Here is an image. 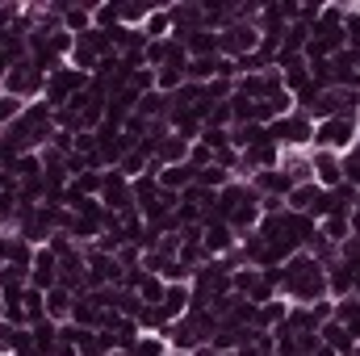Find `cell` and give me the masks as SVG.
Returning <instances> with one entry per match:
<instances>
[{
  "mask_svg": "<svg viewBox=\"0 0 360 356\" xmlns=\"http://www.w3.org/2000/svg\"><path fill=\"white\" fill-rule=\"evenodd\" d=\"M269 139L281 151H310V147H314V117L302 113V109H293V113H285V117L272 122Z\"/></svg>",
  "mask_w": 360,
  "mask_h": 356,
  "instance_id": "1",
  "label": "cell"
},
{
  "mask_svg": "<svg viewBox=\"0 0 360 356\" xmlns=\"http://www.w3.org/2000/svg\"><path fill=\"white\" fill-rule=\"evenodd\" d=\"M89 84H92V76H84V72H76L72 63H63V68H55L51 76H46V105L59 113V109H68L80 92H89Z\"/></svg>",
  "mask_w": 360,
  "mask_h": 356,
  "instance_id": "2",
  "label": "cell"
},
{
  "mask_svg": "<svg viewBox=\"0 0 360 356\" xmlns=\"http://www.w3.org/2000/svg\"><path fill=\"white\" fill-rule=\"evenodd\" d=\"M0 92H8V96H17V101H38L42 92H46V72L34 63V59H21V63H13L8 68V76L0 80Z\"/></svg>",
  "mask_w": 360,
  "mask_h": 356,
  "instance_id": "3",
  "label": "cell"
},
{
  "mask_svg": "<svg viewBox=\"0 0 360 356\" xmlns=\"http://www.w3.org/2000/svg\"><path fill=\"white\" fill-rule=\"evenodd\" d=\"M356 130H360V117H352V113H340V117L314 122V147L344 155V151L356 143Z\"/></svg>",
  "mask_w": 360,
  "mask_h": 356,
  "instance_id": "4",
  "label": "cell"
},
{
  "mask_svg": "<svg viewBox=\"0 0 360 356\" xmlns=\"http://www.w3.org/2000/svg\"><path fill=\"white\" fill-rule=\"evenodd\" d=\"M260 51V30L256 25H243V21H235V25H226V30H218V55L222 59H243V55H256Z\"/></svg>",
  "mask_w": 360,
  "mask_h": 356,
  "instance_id": "5",
  "label": "cell"
},
{
  "mask_svg": "<svg viewBox=\"0 0 360 356\" xmlns=\"http://www.w3.org/2000/svg\"><path fill=\"white\" fill-rule=\"evenodd\" d=\"M109 214H130L134 210V193H130V180L122 177L117 168L105 172V184H101V197H96Z\"/></svg>",
  "mask_w": 360,
  "mask_h": 356,
  "instance_id": "6",
  "label": "cell"
},
{
  "mask_svg": "<svg viewBox=\"0 0 360 356\" xmlns=\"http://www.w3.org/2000/svg\"><path fill=\"white\" fill-rule=\"evenodd\" d=\"M310 168H314V184H319V189H340V184H344V164H340L335 151L310 147Z\"/></svg>",
  "mask_w": 360,
  "mask_h": 356,
  "instance_id": "7",
  "label": "cell"
},
{
  "mask_svg": "<svg viewBox=\"0 0 360 356\" xmlns=\"http://www.w3.org/2000/svg\"><path fill=\"white\" fill-rule=\"evenodd\" d=\"M55 285H59V256L51 248H38L34 252V265H30V289L51 293Z\"/></svg>",
  "mask_w": 360,
  "mask_h": 356,
  "instance_id": "8",
  "label": "cell"
},
{
  "mask_svg": "<svg viewBox=\"0 0 360 356\" xmlns=\"http://www.w3.org/2000/svg\"><path fill=\"white\" fill-rule=\"evenodd\" d=\"M235 231L226 227V222H210L205 231H201V248H205V260H222V256H231L235 252Z\"/></svg>",
  "mask_w": 360,
  "mask_h": 356,
  "instance_id": "9",
  "label": "cell"
},
{
  "mask_svg": "<svg viewBox=\"0 0 360 356\" xmlns=\"http://www.w3.org/2000/svg\"><path fill=\"white\" fill-rule=\"evenodd\" d=\"M168 17H172V38H176V42H184V38L197 34V30H205V8H201V4H172Z\"/></svg>",
  "mask_w": 360,
  "mask_h": 356,
  "instance_id": "10",
  "label": "cell"
},
{
  "mask_svg": "<svg viewBox=\"0 0 360 356\" xmlns=\"http://www.w3.org/2000/svg\"><path fill=\"white\" fill-rule=\"evenodd\" d=\"M252 189H256V197H289V189H293V180L285 177L281 168H264V172H256V177L248 180Z\"/></svg>",
  "mask_w": 360,
  "mask_h": 356,
  "instance_id": "11",
  "label": "cell"
},
{
  "mask_svg": "<svg viewBox=\"0 0 360 356\" xmlns=\"http://www.w3.org/2000/svg\"><path fill=\"white\" fill-rule=\"evenodd\" d=\"M72 310H76V293L63 289V285H55V289L46 293V319L63 327V323H72Z\"/></svg>",
  "mask_w": 360,
  "mask_h": 356,
  "instance_id": "12",
  "label": "cell"
},
{
  "mask_svg": "<svg viewBox=\"0 0 360 356\" xmlns=\"http://www.w3.org/2000/svg\"><path fill=\"white\" fill-rule=\"evenodd\" d=\"M293 184H310L314 180V168H310V151H281V164H276Z\"/></svg>",
  "mask_w": 360,
  "mask_h": 356,
  "instance_id": "13",
  "label": "cell"
},
{
  "mask_svg": "<svg viewBox=\"0 0 360 356\" xmlns=\"http://www.w3.org/2000/svg\"><path fill=\"white\" fill-rule=\"evenodd\" d=\"M327 293H331V302L352 298V265H348V260L327 265Z\"/></svg>",
  "mask_w": 360,
  "mask_h": 356,
  "instance_id": "14",
  "label": "cell"
},
{
  "mask_svg": "<svg viewBox=\"0 0 360 356\" xmlns=\"http://www.w3.org/2000/svg\"><path fill=\"white\" fill-rule=\"evenodd\" d=\"M319 340H323V348H331V352H340V356H352V348H356V340L348 336V327H340L335 319L319 327Z\"/></svg>",
  "mask_w": 360,
  "mask_h": 356,
  "instance_id": "15",
  "label": "cell"
},
{
  "mask_svg": "<svg viewBox=\"0 0 360 356\" xmlns=\"http://www.w3.org/2000/svg\"><path fill=\"white\" fill-rule=\"evenodd\" d=\"M319 193H323V189H319L314 180H310V184H293V189H289V197H285V210H289V214H306V218H310V210H314Z\"/></svg>",
  "mask_w": 360,
  "mask_h": 356,
  "instance_id": "16",
  "label": "cell"
},
{
  "mask_svg": "<svg viewBox=\"0 0 360 356\" xmlns=\"http://www.w3.org/2000/svg\"><path fill=\"white\" fill-rule=\"evenodd\" d=\"M184 51H188V59H214L218 55V34L214 30H197V34L184 38Z\"/></svg>",
  "mask_w": 360,
  "mask_h": 356,
  "instance_id": "17",
  "label": "cell"
},
{
  "mask_svg": "<svg viewBox=\"0 0 360 356\" xmlns=\"http://www.w3.org/2000/svg\"><path fill=\"white\" fill-rule=\"evenodd\" d=\"M63 30H68L72 38L89 34L92 30V4H63Z\"/></svg>",
  "mask_w": 360,
  "mask_h": 356,
  "instance_id": "18",
  "label": "cell"
},
{
  "mask_svg": "<svg viewBox=\"0 0 360 356\" xmlns=\"http://www.w3.org/2000/svg\"><path fill=\"white\" fill-rule=\"evenodd\" d=\"M285 314H289V302H285V298H272L264 306H256V327H260V331H276V327L285 323Z\"/></svg>",
  "mask_w": 360,
  "mask_h": 356,
  "instance_id": "19",
  "label": "cell"
},
{
  "mask_svg": "<svg viewBox=\"0 0 360 356\" xmlns=\"http://www.w3.org/2000/svg\"><path fill=\"white\" fill-rule=\"evenodd\" d=\"M184 72H188V63H164V68L155 72V92L172 96L176 89H184Z\"/></svg>",
  "mask_w": 360,
  "mask_h": 356,
  "instance_id": "20",
  "label": "cell"
},
{
  "mask_svg": "<svg viewBox=\"0 0 360 356\" xmlns=\"http://www.w3.org/2000/svg\"><path fill=\"white\" fill-rule=\"evenodd\" d=\"M218 59L222 55H214V59H188L184 84H210V80H218Z\"/></svg>",
  "mask_w": 360,
  "mask_h": 356,
  "instance_id": "21",
  "label": "cell"
},
{
  "mask_svg": "<svg viewBox=\"0 0 360 356\" xmlns=\"http://www.w3.org/2000/svg\"><path fill=\"white\" fill-rule=\"evenodd\" d=\"M143 38H147V42H155V38H172V17H168V8H155V13L147 17Z\"/></svg>",
  "mask_w": 360,
  "mask_h": 356,
  "instance_id": "22",
  "label": "cell"
},
{
  "mask_svg": "<svg viewBox=\"0 0 360 356\" xmlns=\"http://www.w3.org/2000/svg\"><path fill=\"white\" fill-rule=\"evenodd\" d=\"M130 356H172L164 336H139V344L130 348Z\"/></svg>",
  "mask_w": 360,
  "mask_h": 356,
  "instance_id": "23",
  "label": "cell"
},
{
  "mask_svg": "<svg viewBox=\"0 0 360 356\" xmlns=\"http://www.w3.org/2000/svg\"><path fill=\"white\" fill-rule=\"evenodd\" d=\"M340 164H344V184L360 189V143H352V147L340 155Z\"/></svg>",
  "mask_w": 360,
  "mask_h": 356,
  "instance_id": "24",
  "label": "cell"
},
{
  "mask_svg": "<svg viewBox=\"0 0 360 356\" xmlns=\"http://www.w3.org/2000/svg\"><path fill=\"white\" fill-rule=\"evenodd\" d=\"M21 113H25V101H17V96L0 92V130H4V126H13Z\"/></svg>",
  "mask_w": 360,
  "mask_h": 356,
  "instance_id": "25",
  "label": "cell"
},
{
  "mask_svg": "<svg viewBox=\"0 0 360 356\" xmlns=\"http://www.w3.org/2000/svg\"><path fill=\"white\" fill-rule=\"evenodd\" d=\"M4 323L8 327H30V314H25V302H4Z\"/></svg>",
  "mask_w": 360,
  "mask_h": 356,
  "instance_id": "26",
  "label": "cell"
},
{
  "mask_svg": "<svg viewBox=\"0 0 360 356\" xmlns=\"http://www.w3.org/2000/svg\"><path fill=\"white\" fill-rule=\"evenodd\" d=\"M17 331H21V327L0 323V356H13V348H17Z\"/></svg>",
  "mask_w": 360,
  "mask_h": 356,
  "instance_id": "27",
  "label": "cell"
},
{
  "mask_svg": "<svg viewBox=\"0 0 360 356\" xmlns=\"http://www.w3.org/2000/svg\"><path fill=\"white\" fill-rule=\"evenodd\" d=\"M0 323H4V298H0Z\"/></svg>",
  "mask_w": 360,
  "mask_h": 356,
  "instance_id": "28",
  "label": "cell"
},
{
  "mask_svg": "<svg viewBox=\"0 0 360 356\" xmlns=\"http://www.w3.org/2000/svg\"><path fill=\"white\" fill-rule=\"evenodd\" d=\"M352 356H360V340H356V348H352Z\"/></svg>",
  "mask_w": 360,
  "mask_h": 356,
  "instance_id": "29",
  "label": "cell"
},
{
  "mask_svg": "<svg viewBox=\"0 0 360 356\" xmlns=\"http://www.w3.org/2000/svg\"><path fill=\"white\" fill-rule=\"evenodd\" d=\"M109 356H130V352H109Z\"/></svg>",
  "mask_w": 360,
  "mask_h": 356,
  "instance_id": "30",
  "label": "cell"
},
{
  "mask_svg": "<svg viewBox=\"0 0 360 356\" xmlns=\"http://www.w3.org/2000/svg\"><path fill=\"white\" fill-rule=\"evenodd\" d=\"M218 356H235V352H218Z\"/></svg>",
  "mask_w": 360,
  "mask_h": 356,
  "instance_id": "31",
  "label": "cell"
}]
</instances>
